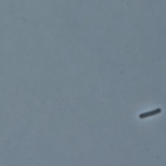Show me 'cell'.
I'll return each mask as SVG.
<instances>
[{
	"label": "cell",
	"instance_id": "6da1fadb",
	"mask_svg": "<svg viewBox=\"0 0 166 166\" xmlns=\"http://www.w3.org/2000/svg\"><path fill=\"white\" fill-rule=\"evenodd\" d=\"M161 112H162L161 108H156V109L153 110L152 111L147 112L141 114L139 116V117H140V118H141V119H144V118H146V117H150V116L157 115V114L160 113Z\"/></svg>",
	"mask_w": 166,
	"mask_h": 166
}]
</instances>
